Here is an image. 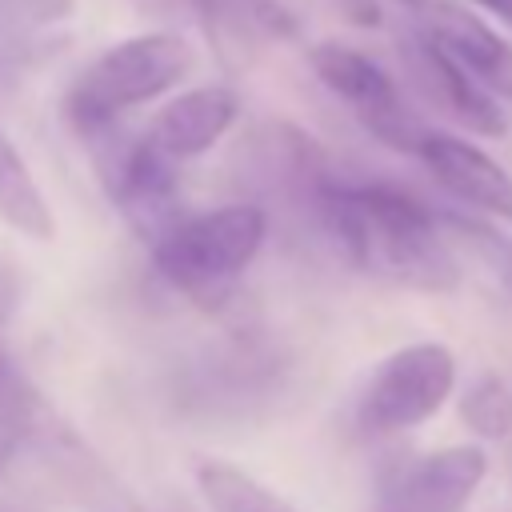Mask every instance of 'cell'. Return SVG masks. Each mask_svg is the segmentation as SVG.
I'll return each mask as SVG.
<instances>
[{
    "label": "cell",
    "instance_id": "1",
    "mask_svg": "<svg viewBox=\"0 0 512 512\" xmlns=\"http://www.w3.org/2000/svg\"><path fill=\"white\" fill-rule=\"evenodd\" d=\"M320 216L340 252L364 272L420 292H452L460 284L456 248L440 216L404 188L328 184L320 188Z\"/></svg>",
    "mask_w": 512,
    "mask_h": 512
},
{
    "label": "cell",
    "instance_id": "2",
    "mask_svg": "<svg viewBox=\"0 0 512 512\" xmlns=\"http://www.w3.org/2000/svg\"><path fill=\"white\" fill-rule=\"evenodd\" d=\"M196 68L188 36L156 28L100 52L68 88L64 116L80 136H104L124 112L172 92Z\"/></svg>",
    "mask_w": 512,
    "mask_h": 512
},
{
    "label": "cell",
    "instance_id": "3",
    "mask_svg": "<svg viewBox=\"0 0 512 512\" xmlns=\"http://www.w3.org/2000/svg\"><path fill=\"white\" fill-rule=\"evenodd\" d=\"M268 216L260 204H220L180 216L152 240V268L188 296H220L260 256Z\"/></svg>",
    "mask_w": 512,
    "mask_h": 512
},
{
    "label": "cell",
    "instance_id": "4",
    "mask_svg": "<svg viewBox=\"0 0 512 512\" xmlns=\"http://www.w3.org/2000/svg\"><path fill=\"white\" fill-rule=\"evenodd\" d=\"M456 388V356L440 340H412L388 352L360 400H356V428L364 436H400L428 424Z\"/></svg>",
    "mask_w": 512,
    "mask_h": 512
},
{
    "label": "cell",
    "instance_id": "5",
    "mask_svg": "<svg viewBox=\"0 0 512 512\" xmlns=\"http://www.w3.org/2000/svg\"><path fill=\"white\" fill-rule=\"evenodd\" d=\"M308 64H312V72L320 76V84H324L332 96H340V100L352 108V116H356L380 144L416 156V148H420V140H424L428 128L416 124V116H412L408 104L400 100V88L392 84V76H388L376 60H368L364 52H356V48H348V44L324 40V44L308 48Z\"/></svg>",
    "mask_w": 512,
    "mask_h": 512
},
{
    "label": "cell",
    "instance_id": "6",
    "mask_svg": "<svg viewBox=\"0 0 512 512\" xmlns=\"http://www.w3.org/2000/svg\"><path fill=\"white\" fill-rule=\"evenodd\" d=\"M488 456L480 444H456L400 464L380 496L376 512H464L480 492Z\"/></svg>",
    "mask_w": 512,
    "mask_h": 512
},
{
    "label": "cell",
    "instance_id": "7",
    "mask_svg": "<svg viewBox=\"0 0 512 512\" xmlns=\"http://www.w3.org/2000/svg\"><path fill=\"white\" fill-rule=\"evenodd\" d=\"M236 116H240V96H236L232 88H224V84L188 88V92L172 96V100L152 116L144 140H148L160 156L184 164V160H196V156H204L208 148H216L220 136L236 124Z\"/></svg>",
    "mask_w": 512,
    "mask_h": 512
},
{
    "label": "cell",
    "instance_id": "8",
    "mask_svg": "<svg viewBox=\"0 0 512 512\" xmlns=\"http://www.w3.org/2000/svg\"><path fill=\"white\" fill-rule=\"evenodd\" d=\"M416 156L436 176V184L448 188L456 200L496 220H512V176L484 148L460 136H448V132H424Z\"/></svg>",
    "mask_w": 512,
    "mask_h": 512
},
{
    "label": "cell",
    "instance_id": "9",
    "mask_svg": "<svg viewBox=\"0 0 512 512\" xmlns=\"http://www.w3.org/2000/svg\"><path fill=\"white\" fill-rule=\"evenodd\" d=\"M412 68L424 84V92L464 128L480 132V136H504L508 132V116L496 104V96L488 92V84L468 72L448 48H440L428 32L420 40H412Z\"/></svg>",
    "mask_w": 512,
    "mask_h": 512
},
{
    "label": "cell",
    "instance_id": "10",
    "mask_svg": "<svg viewBox=\"0 0 512 512\" xmlns=\"http://www.w3.org/2000/svg\"><path fill=\"white\" fill-rule=\"evenodd\" d=\"M428 36L448 48L484 84L512 88V48L472 12L456 4H428Z\"/></svg>",
    "mask_w": 512,
    "mask_h": 512
},
{
    "label": "cell",
    "instance_id": "11",
    "mask_svg": "<svg viewBox=\"0 0 512 512\" xmlns=\"http://www.w3.org/2000/svg\"><path fill=\"white\" fill-rule=\"evenodd\" d=\"M0 220L16 228L28 240H52L56 236V216L32 180L28 164L12 148V140L0 132Z\"/></svg>",
    "mask_w": 512,
    "mask_h": 512
},
{
    "label": "cell",
    "instance_id": "12",
    "mask_svg": "<svg viewBox=\"0 0 512 512\" xmlns=\"http://www.w3.org/2000/svg\"><path fill=\"white\" fill-rule=\"evenodd\" d=\"M196 492L208 504V512H300L272 488H264L256 476L228 460H200L196 464Z\"/></svg>",
    "mask_w": 512,
    "mask_h": 512
},
{
    "label": "cell",
    "instance_id": "13",
    "mask_svg": "<svg viewBox=\"0 0 512 512\" xmlns=\"http://www.w3.org/2000/svg\"><path fill=\"white\" fill-rule=\"evenodd\" d=\"M440 224H444L452 248L464 252L484 272V280L504 296V304L512 308V236L488 220H472L460 212H444Z\"/></svg>",
    "mask_w": 512,
    "mask_h": 512
},
{
    "label": "cell",
    "instance_id": "14",
    "mask_svg": "<svg viewBox=\"0 0 512 512\" xmlns=\"http://www.w3.org/2000/svg\"><path fill=\"white\" fill-rule=\"evenodd\" d=\"M460 420L480 440L512 436V388L500 376H476L460 396Z\"/></svg>",
    "mask_w": 512,
    "mask_h": 512
},
{
    "label": "cell",
    "instance_id": "15",
    "mask_svg": "<svg viewBox=\"0 0 512 512\" xmlns=\"http://www.w3.org/2000/svg\"><path fill=\"white\" fill-rule=\"evenodd\" d=\"M144 16L172 20V24H196L204 32H216V24L228 16V0H132Z\"/></svg>",
    "mask_w": 512,
    "mask_h": 512
},
{
    "label": "cell",
    "instance_id": "16",
    "mask_svg": "<svg viewBox=\"0 0 512 512\" xmlns=\"http://www.w3.org/2000/svg\"><path fill=\"white\" fill-rule=\"evenodd\" d=\"M16 304H20V284H16L12 272H0V328L12 320Z\"/></svg>",
    "mask_w": 512,
    "mask_h": 512
},
{
    "label": "cell",
    "instance_id": "17",
    "mask_svg": "<svg viewBox=\"0 0 512 512\" xmlns=\"http://www.w3.org/2000/svg\"><path fill=\"white\" fill-rule=\"evenodd\" d=\"M484 12H492L496 20H504L508 28H512V0H476Z\"/></svg>",
    "mask_w": 512,
    "mask_h": 512
},
{
    "label": "cell",
    "instance_id": "18",
    "mask_svg": "<svg viewBox=\"0 0 512 512\" xmlns=\"http://www.w3.org/2000/svg\"><path fill=\"white\" fill-rule=\"evenodd\" d=\"M404 4H412V8H428V0H404Z\"/></svg>",
    "mask_w": 512,
    "mask_h": 512
},
{
    "label": "cell",
    "instance_id": "19",
    "mask_svg": "<svg viewBox=\"0 0 512 512\" xmlns=\"http://www.w3.org/2000/svg\"><path fill=\"white\" fill-rule=\"evenodd\" d=\"M0 372H4V364H0Z\"/></svg>",
    "mask_w": 512,
    "mask_h": 512
}]
</instances>
